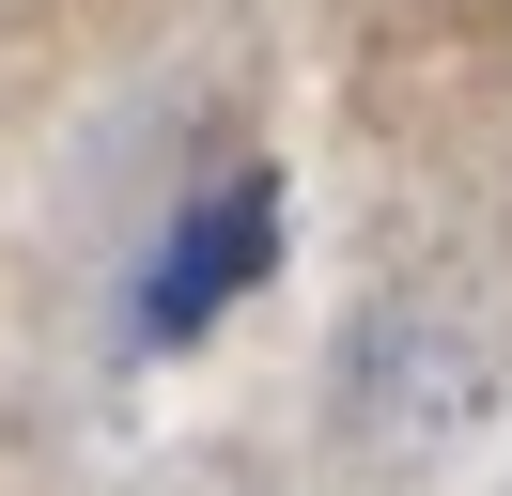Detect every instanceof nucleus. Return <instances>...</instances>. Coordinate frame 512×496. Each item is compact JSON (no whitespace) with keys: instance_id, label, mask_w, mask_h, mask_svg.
Listing matches in <instances>:
<instances>
[{"instance_id":"1","label":"nucleus","mask_w":512,"mask_h":496,"mask_svg":"<svg viewBox=\"0 0 512 496\" xmlns=\"http://www.w3.org/2000/svg\"><path fill=\"white\" fill-rule=\"evenodd\" d=\"M249 264H264V186H233L202 248L171 233V264H156V310H140V326H156V341H187V326H202V310H218V295H233Z\"/></svg>"}]
</instances>
